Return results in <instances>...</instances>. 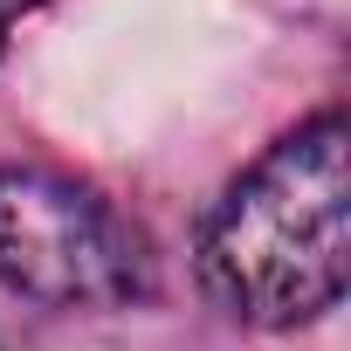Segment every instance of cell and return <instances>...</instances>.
<instances>
[{"instance_id": "obj_1", "label": "cell", "mask_w": 351, "mask_h": 351, "mask_svg": "<svg viewBox=\"0 0 351 351\" xmlns=\"http://www.w3.org/2000/svg\"><path fill=\"white\" fill-rule=\"evenodd\" d=\"M351 282V124L317 110L276 138L200 228V289L248 330H296Z\"/></svg>"}, {"instance_id": "obj_2", "label": "cell", "mask_w": 351, "mask_h": 351, "mask_svg": "<svg viewBox=\"0 0 351 351\" xmlns=\"http://www.w3.org/2000/svg\"><path fill=\"white\" fill-rule=\"evenodd\" d=\"M0 282L49 310H117L152 289V248L97 186L0 165Z\"/></svg>"}, {"instance_id": "obj_3", "label": "cell", "mask_w": 351, "mask_h": 351, "mask_svg": "<svg viewBox=\"0 0 351 351\" xmlns=\"http://www.w3.org/2000/svg\"><path fill=\"white\" fill-rule=\"evenodd\" d=\"M28 8H42V0H0V49H8V28H14Z\"/></svg>"}]
</instances>
